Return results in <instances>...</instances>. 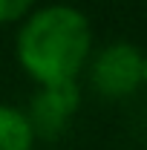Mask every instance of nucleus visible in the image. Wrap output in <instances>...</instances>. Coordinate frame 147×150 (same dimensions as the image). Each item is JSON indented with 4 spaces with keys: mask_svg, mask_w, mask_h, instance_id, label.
<instances>
[{
    "mask_svg": "<svg viewBox=\"0 0 147 150\" xmlns=\"http://www.w3.org/2000/svg\"><path fill=\"white\" fill-rule=\"evenodd\" d=\"M92 49V29L81 9L52 3L32 12L15 38V55L37 87L75 81Z\"/></svg>",
    "mask_w": 147,
    "mask_h": 150,
    "instance_id": "nucleus-1",
    "label": "nucleus"
},
{
    "mask_svg": "<svg viewBox=\"0 0 147 150\" xmlns=\"http://www.w3.org/2000/svg\"><path fill=\"white\" fill-rule=\"evenodd\" d=\"M90 84L101 98H127L144 84V52L127 40L104 46L90 64Z\"/></svg>",
    "mask_w": 147,
    "mask_h": 150,
    "instance_id": "nucleus-2",
    "label": "nucleus"
},
{
    "mask_svg": "<svg viewBox=\"0 0 147 150\" xmlns=\"http://www.w3.org/2000/svg\"><path fill=\"white\" fill-rule=\"evenodd\" d=\"M81 107V90L78 81H64V84H43L26 107L29 127L35 133V139L52 142L69 127L75 112Z\"/></svg>",
    "mask_w": 147,
    "mask_h": 150,
    "instance_id": "nucleus-3",
    "label": "nucleus"
},
{
    "mask_svg": "<svg viewBox=\"0 0 147 150\" xmlns=\"http://www.w3.org/2000/svg\"><path fill=\"white\" fill-rule=\"evenodd\" d=\"M35 133L26 112L9 104H0V150H32Z\"/></svg>",
    "mask_w": 147,
    "mask_h": 150,
    "instance_id": "nucleus-4",
    "label": "nucleus"
},
{
    "mask_svg": "<svg viewBox=\"0 0 147 150\" xmlns=\"http://www.w3.org/2000/svg\"><path fill=\"white\" fill-rule=\"evenodd\" d=\"M32 6H35V0H0V26L26 18L32 12Z\"/></svg>",
    "mask_w": 147,
    "mask_h": 150,
    "instance_id": "nucleus-5",
    "label": "nucleus"
},
{
    "mask_svg": "<svg viewBox=\"0 0 147 150\" xmlns=\"http://www.w3.org/2000/svg\"><path fill=\"white\" fill-rule=\"evenodd\" d=\"M144 84H147V52H144Z\"/></svg>",
    "mask_w": 147,
    "mask_h": 150,
    "instance_id": "nucleus-6",
    "label": "nucleus"
}]
</instances>
